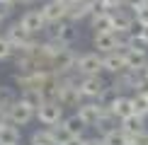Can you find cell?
<instances>
[{"label": "cell", "instance_id": "cell-21", "mask_svg": "<svg viewBox=\"0 0 148 145\" xmlns=\"http://www.w3.org/2000/svg\"><path fill=\"white\" fill-rule=\"evenodd\" d=\"M63 126L68 128V133H71V136H83V131L88 128V126L83 123V119H80L78 114H73V116H68V119H63Z\"/></svg>", "mask_w": 148, "mask_h": 145}, {"label": "cell", "instance_id": "cell-11", "mask_svg": "<svg viewBox=\"0 0 148 145\" xmlns=\"http://www.w3.org/2000/svg\"><path fill=\"white\" fill-rule=\"evenodd\" d=\"M92 44H95V48H97V53H112V51H116V36H114V32H97L95 36H92Z\"/></svg>", "mask_w": 148, "mask_h": 145}, {"label": "cell", "instance_id": "cell-14", "mask_svg": "<svg viewBox=\"0 0 148 145\" xmlns=\"http://www.w3.org/2000/svg\"><path fill=\"white\" fill-rule=\"evenodd\" d=\"M112 17H114V29H134V22H136L134 10L116 7V10H112Z\"/></svg>", "mask_w": 148, "mask_h": 145}, {"label": "cell", "instance_id": "cell-29", "mask_svg": "<svg viewBox=\"0 0 148 145\" xmlns=\"http://www.w3.org/2000/svg\"><path fill=\"white\" fill-rule=\"evenodd\" d=\"M143 5H148V0H126L124 7H129V10H138V7H143Z\"/></svg>", "mask_w": 148, "mask_h": 145}, {"label": "cell", "instance_id": "cell-24", "mask_svg": "<svg viewBox=\"0 0 148 145\" xmlns=\"http://www.w3.org/2000/svg\"><path fill=\"white\" fill-rule=\"evenodd\" d=\"M12 53H15V46H12L8 41V36L3 34V36H0V60H8Z\"/></svg>", "mask_w": 148, "mask_h": 145}, {"label": "cell", "instance_id": "cell-32", "mask_svg": "<svg viewBox=\"0 0 148 145\" xmlns=\"http://www.w3.org/2000/svg\"><path fill=\"white\" fill-rule=\"evenodd\" d=\"M0 5H10V7H15L17 0H0Z\"/></svg>", "mask_w": 148, "mask_h": 145}, {"label": "cell", "instance_id": "cell-2", "mask_svg": "<svg viewBox=\"0 0 148 145\" xmlns=\"http://www.w3.org/2000/svg\"><path fill=\"white\" fill-rule=\"evenodd\" d=\"M104 70V60L97 51H90V53H83L78 56V63H75V72L78 75H100Z\"/></svg>", "mask_w": 148, "mask_h": 145}, {"label": "cell", "instance_id": "cell-22", "mask_svg": "<svg viewBox=\"0 0 148 145\" xmlns=\"http://www.w3.org/2000/svg\"><path fill=\"white\" fill-rule=\"evenodd\" d=\"M17 102V97H15V92H12L10 87H0V111L8 116V111L12 109V104Z\"/></svg>", "mask_w": 148, "mask_h": 145}, {"label": "cell", "instance_id": "cell-4", "mask_svg": "<svg viewBox=\"0 0 148 145\" xmlns=\"http://www.w3.org/2000/svg\"><path fill=\"white\" fill-rule=\"evenodd\" d=\"M36 119L44 126H56L63 121V104L61 102H44L36 109Z\"/></svg>", "mask_w": 148, "mask_h": 145}, {"label": "cell", "instance_id": "cell-5", "mask_svg": "<svg viewBox=\"0 0 148 145\" xmlns=\"http://www.w3.org/2000/svg\"><path fill=\"white\" fill-rule=\"evenodd\" d=\"M124 51V60H126V68L129 70H136V72H143V68L148 65V53L141 44H134L129 48H121Z\"/></svg>", "mask_w": 148, "mask_h": 145}, {"label": "cell", "instance_id": "cell-8", "mask_svg": "<svg viewBox=\"0 0 148 145\" xmlns=\"http://www.w3.org/2000/svg\"><path fill=\"white\" fill-rule=\"evenodd\" d=\"M107 111L100 102H85V104L78 106V116L83 119V123L88 126V128H95V123L100 121V116Z\"/></svg>", "mask_w": 148, "mask_h": 145}, {"label": "cell", "instance_id": "cell-19", "mask_svg": "<svg viewBox=\"0 0 148 145\" xmlns=\"http://www.w3.org/2000/svg\"><path fill=\"white\" fill-rule=\"evenodd\" d=\"M134 102V114H138V116H148V92H136L131 97Z\"/></svg>", "mask_w": 148, "mask_h": 145}, {"label": "cell", "instance_id": "cell-30", "mask_svg": "<svg viewBox=\"0 0 148 145\" xmlns=\"http://www.w3.org/2000/svg\"><path fill=\"white\" fill-rule=\"evenodd\" d=\"M61 145H85V138L83 136H71L66 143H61Z\"/></svg>", "mask_w": 148, "mask_h": 145}, {"label": "cell", "instance_id": "cell-10", "mask_svg": "<svg viewBox=\"0 0 148 145\" xmlns=\"http://www.w3.org/2000/svg\"><path fill=\"white\" fill-rule=\"evenodd\" d=\"M5 36H8V41L15 48H24L29 44V41L34 39V34H29L27 29H24V24L22 22H15V24H10L8 27V32H5Z\"/></svg>", "mask_w": 148, "mask_h": 145}, {"label": "cell", "instance_id": "cell-34", "mask_svg": "<svg viewBox=\"0 0 148 145\" xmlns=\"http://www.w3.org/2000/svg\"><path fill=\"white\" fill-rule=\"evenodd\" d=\"M5 119H8V116H5V114H3V111H0V126H3V123H5Z\"/></svg>", "mask_w": 148, "mask_h": 145}, {"label": "cell", "instance_id": "cell-26", "mask_svg": "<svg viewBox=\"0 0 148 145\" xmlns=\"http://www.w3.org/2000/svg\"><path fill=\"white\" fill-rule=\"evenodd\" d=\"M134 15H136V24H138V27H146V24H148V5L134 10Z\"/></svg>", "mask_w": 148, "mask_h": 145}, {"label": "cell", "instance_id": "cell-12", "mask_svg": "<svg viewBox=\"0 0 148 145\" xmlns=\"http://www.w3.org/2000/svg\"><path fill=\"white\" fill-rule=\"evenodd\" d=\"M102 60H104V70L112 72V75L126 70V60H124V51H121V48H116V51H112V53H104Z\"/></svg>", "mask_w": 148, "mask_h": 145}, {"label": "cell", "instance_id": "cell-28", "mask_svg": "<svg viewBox=\"0 0 148 145\" xmlns=\"http://www.w3.org/2000/svg\"><path fill=\"white\" fill-rule=\"evenodd\" d=\"M131 145H148V131L138 133V136H131Z\"/></svg>", "mask_w": 148, "mask_h": 145}, {"label": "cell", "instance_id": "cell-25", "mask_svg": "<svg viewBox=\"0 0 148 145\" xmlns=\"http://www.w3.org/2000/svg\"><path fill=\"white\" fill-rule=\"evenodd\" d=\"M126 0H97V7L102 10H116V7H124Z\"/></svg>", "mask_w": 148, "mask_h": 145}, {"label": "cell", "instance_id": "cell-7", "mask_svg": "<svg viewBox=\"0 0 148 145\" xmlns=\"http://www.w3.org/2000/svg\"><path fill=\"white\" fill-rule=\"evenodd\" d=\"M20 22L24 24V29H27L29 34H41V32H46V17H44V12L41 10H27L24 15L20 17Z\"/></svg>", "mask_w": 148, "mask_h": 145}, {"label": "cell", "instance_id": "cell-13", "mask_svg": "<svg viewBox=\"0 0 148 145\" xmlns=\"http://www.w3.org/2000/svg\"><path fill=\"white\" fill-rule=\"evenodd\" d=\"M109 111H112L119 121H124L126 116H131V114H134V102H131V97L119 94V97L114 99V104L109 106Z\"/></svg>", "mask_w": 148, "mask_h": 145}, {"label": "cell", "instance_id": "cell-31", "mask_svg": "<svg viewBox=\"0 0 148 145\" xmlns=\"http://www.w3.org/2000/svg\"><path fill=\"white\" fill-rule=\"evenodd\" d=\"M85 145H104L102 138H90V140H85Z\"/></svg>", "mask_w": 148, "mask_h": 145}, {"label": "cell", "instance_id": "cell-1", "mask_svg": "<svg viewBox=\"0 0 148 145\" xmlns=\"http://www.w3.org/2000/svg\"><path fill=\"white\" fill-rule=\"evenodd\" d=\"M46 34H49V39L58 41V44H63V46H71L73 41L78 39L75 22H68V20H63V22H56V24H49Z\"/></svg>", "mask_w": 148, "mask_h": 145}, {"label": "cell", "instance_id": "cell-16", "mask_svg": "<svg viewBox=\"0 0 148 145\" xmlns=\"http://www.w3.org/2000/svg\"><path fill=\"white\" fill-rule=\"evenodd\" d=\"M0 145H20V131L15 123L0 126Z\"/></svg>", "mask_w": 148, "mask_h": 145}, {"label": "cell", "instance_id": "cell-6", "mask_svg": "<svg viewBox=\"0 0 148 145\" xmlns=\"http://www.w3.org/2000/svg\"><path fill=\"white\" fill-rule=\"evenodd\" d=\"M34 116H36V109H32L27 102H22V99H17L15 104H12V109L8 111V121L15 123V126H27Z\"/></svg>", "mask_w": 148, "mask_h": 145}, {"label": "cell", "instance_id": "cell-15", "mask_svg": "<svg viewBox=\"0 0 148 145\" xmlns=\"http://www.w3.org/2000/svg\"><path fill=\"white\" fill-rule=\"evenodd\" d=\"M121 128H124L129 136H138V133L146 131V121H143V116H138V114H131V116H126L121 121Z\"/></svg>", "mask_w": 148, "mask_h": 145}, {"label": "cell", "instance_id": "cell-33", "mask_svg": "<svg viewBox=\"0 0 148 145\" xmlns=\"http://www.w3.org/2000/svg\"><path fill=\"white\" fill-rule=\"evenodd\" d=\"M17 3H20V5H32L34 0H17Z\"/></svg>", "mask_w": 148, "mask_h": 145}, {"label": "cell", "instance_id": "cell-18", "mask_svg": "<svg viewBox=\"0 0 148 145\" xmlns=\"http://www.w3.org/2000/svg\"><path fill=\"white\" fill-rule=\"evenodd\" d=\"M116 121H119V119H116L114 114L107 109V111H104L102 116H100V121L95 123V128H97V131H100L102 136H104V133H109V131H114V128H116Z\"/></svg>", "mask_w": 148, "mask_h": 145}, {"label": "cell", "instance_id": "cell-23", "mask_svg": "<svg viewBox=\"0 0 148 145\" xmlns=\"http://www.w3.org/2000/svg\"><path fill=\"white\" fill-rule=\"evenodd\" d=\"M32 145H58V140L53 138L51 128H46V131H34L32 133Z\"/></svg>", "mask_w": 148, "mask_h": 145}, {"label": "cell", "instance_id": "cell-17", "mask_svg": "<svg viewBox=\"0 0 148 145\" xmlns=\"http://www.w3.org/2000/svg\"><path fill=\"white\" fill-rule=\"evenodd\" d=\"M102 140H104V145H131V136L124 128H114V131L104 133Z\"/></svg>", "mask_w": 148, "mask_h": 145}, {"label": "cell", "instance_id": "cell-20", "mask_svg": "<svg viewBox=\"0 0 148 145\" xmlns=\"http://www.w3.org/2000/svg\"><path fill=\"white\" fill-rule=\"evenodd\" d=\"M20 99L27 102L32 109H39L41 104H44V94H41L39 89H34V87H32V89H22V97H20Z\"/></svg>", "mask_w": 148, "mask_h": 145}, {"label": "cell", "instance_id": "cell-35", "mask_svg": "<svg viewBox=\"0 0 148 145\" xmlns=\"http://www.w3.org/2000/svg\"><path fill=\"white\" fill-rule=\"evenodd\" d=\"M143 75H146V77H148V65H146V68H143Z\"/></svg>", "mask_w": 148, "mask_h": 145}, {"label": "cell", "instance_id": "cell-27", "mask_svg": "<svg viewBox=\"0 0 148 145\" xmlns=\"http://www.w3.org/2000/svg\"><path fill=\"white\" fill-rule=\"evenodd\" d=\"M136 44L148 46V24H146V27H138V32H136Z\"/></svg>", "mask_w": 148, "mask_h": 145}, {"label": "cell", "instance_id": "cell-3", "mask_svg": "<svg viewBox=\"0 0 148 145\" xmlns=\"http://www.w3.org/2000/svg\"><path fill=\"white\" fill-rule=\"evenodd\" d=\"M107 87H109V82L104 80L102 75H85V77H80V92H83V97H88V99H100Z\"/></svg>", "mask_w": 148, "mask_h": 145}, {"label": "cell", "instance_id": "cell-9", "mask_svg": "<svg viewBox=\"0 0 148 145\" xmlns=\"http://www.w3.org/2000/svg\"><path fill=\"white\" fill-rule=\"evenodd\" d=\"M90 27L92 32H114V17H112V10H102L97 7L95 12L90 15Z\"/></svg>", "mask_w": 148, "mask_h": 145}]
</instances>
